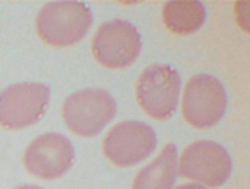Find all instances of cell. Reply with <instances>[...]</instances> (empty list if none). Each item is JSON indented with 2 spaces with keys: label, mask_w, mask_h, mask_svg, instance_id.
<instances>
[{
  "label": "cell",
  "mask_w": 250,
  "mask_h": 189,
  "mask_svg": "<svg viewBox=\"0 0 250 189\" xmlns=\"http://www.w3.org/2000/svg\"><path fill=\"white\" fill-rule=\"evenodd\" d=\"M117 113L115 100L102 88H82L62 103V121L77 138H95L112 123Z\"/></svg>",
  "instance_id": "cell-2"
},
{
  "label": "cell",
  "mask_w": 250,
  "mask_h": 189,
  "mask_svg": "<svg viewBox=\"0 0 250 189\" xmlns=\"http://www.w3.org/2000/svg\"><path fill=\"white\" fill-rule=\"evenodd\" d=\"M12 189H43L42 186H35V184H19V186Z\"/></svg>",
  "instance_id": "cell-13"
},
{
  "label": "cell",
  "mask_w": 250,
  "mask_h": 189,
  "mask_svg": "<svg viewBox=\"0 0 250 189\" xmlns=\"http://www.w3.org/2000/svg\"><path fill=\"white\" fill-rule=\"evenodd\" d=\"M135 98L148 118L165 121L175 113L180 98L179 71L165 63H154L137 76Z\"/></svg>",
  "instance_id": "cell-4"
},
{
  "label": "cell",
  "mask_w": 250,
  "mask_h": 189,
  "mask_svg": "<svg viewBox=\"0 0 250 189\" xmlns=\"http://www.w3.org/2000/svg\"><path fill=\"white\" fill-rule=\"evenodd\" d=\"M162 20L172 34L192 35L202 29L205 22V9L193 0H173L162 7Z\"/></svg>",
  "instance_id": "cell-11"
},
{
  "label": "cell",
  "mask_w": 250,
  "mask_h": 189,
  "mask_svg": "<svg viewBox=\"0 0 250 189\" xmlns=\"http://www.w3.org/2000/svg\"><path fill=\"white\" fill-rule=\"evenodd\" d=\"M157 148V135L150 124L125 120L114 124L102 138L100 150L115 168H132L145 161Z\"/></svg>",
  "instance_id": "cell-7"
},
{
  "label": "cell",
  "mask_w": 250,
  "mask_h": 189,
  "mask_svg": "<svg viewBox=\"0 0 250 189\" xmlns=\"http://www.w3.org/2000/svg\"><path fill=\"white\" fill-rule=\"evenodd\" d=\"M177 148L168 143L150 163L137 171L130 189H173L179 176Z\"/></svg>",
  "instance_id": "cell-10"
},
{
  "label": "cell",
  "mask_w": 250,
  "mask_h": 189,
  "mask_svg": "<svg viewBox=\"0 0 250 189\" xmlns=\"http://www.w3.org/2000/svg\"><path fill=\"white\" fill-rule=\"evenodd\" d=\"M95 62L107 70H125L134 65L142 52V38L130 22L112 18L102 22L90 38Z\"/></svg>",
  "instance_id": "cell-5"
},
{
  "label": "cell",
  "mask_w": 250,
  "mask_h": 189,
  "mask_svg": "<svg viewBox=\"0 0 250 189\" xmlns=\"http://www.w3.org/2000/svg\"><path fill=\"white\" fill-rule=\"evenodd\" d=\"M175 189H207V188L200 186V184H195V183H187V184H180V186H177Z\"/></svg>",
  "instance_id": "cell-12"
},
{
  "label": "cell",
  "mask_w": 250,
  "mask_h": 189,
  "mask_svg": "<svg viewBox=\"0 0 250 189\" xmlns=\"http://www.w3.org/2000/svg\"><path fill=\"white\" fill-rule=\"evenodd\" d=\"M94 17L83 2L63 0L48 2L35 15V35L43 45L52 48L75 47L87 37Z\"/></svg>",
  "instance_id": "cell-1"
},
{
  "label": "cell",
  "mask_w": 250,
  "mask_h": 189,
  "mask_svg": "<svg viewBox=\"0 0 250 189\" xmlns=\"http://www.w3.org/2000/svg\"><path fill=\"white\" fill-rule=\"evenodd\" d=\"M227 93L219 78L197 73L187 80L182 93V118L195 130L213 128L224 118Z\"/></svg>",
  "instance_id": "cell-8"
},
{
  "label": "cell",
  "mask_w": 250,
  "mask_h": 189,
  "mask_svg": "<svg viewBox=\"0 0 250 189\" xmlns=\"http://www.w3.org/2000/svg\"><path fill=\"white\" fill-rule=\"evenodd\" d=\"M75 161L74 144L57 131L40 133L22 151L25 172L39 181H57L70 171Z\"/></svg>",
  "instance_id": "cell-6"
},
{
  "label": "cell",
  "mask_w": 250,
  "mask_h": 189,
  "mask_svg": "<svg viewBox=\"0 0 250 189\" xmlns=\"http://www.w3.org/2000/svg\"><path fill=\"white\" fill-rule=\"evenodd\" d=\"M179 174L204 188H220L232 172V159L222 144L199 139L188 144L177 159Z\"/></svg>",
  "instance_id": "cell-9"
},
{
  "label": "cell",
  "mask_w": 250,
  "mask_h": 189,
  "mask_svg": "<svg viewBox=\"0 0 250 189\" xmlns=\"http://www.w3.org/2000/svg\"><path fill=\"white\" fill-rule=\"evenodd\" d=\"M50 104V86L22 82L0 90V128L7 131L29 130L40 123Z\"/></svg>",
  "instance_id": "cell-3"
}]
</instances>
